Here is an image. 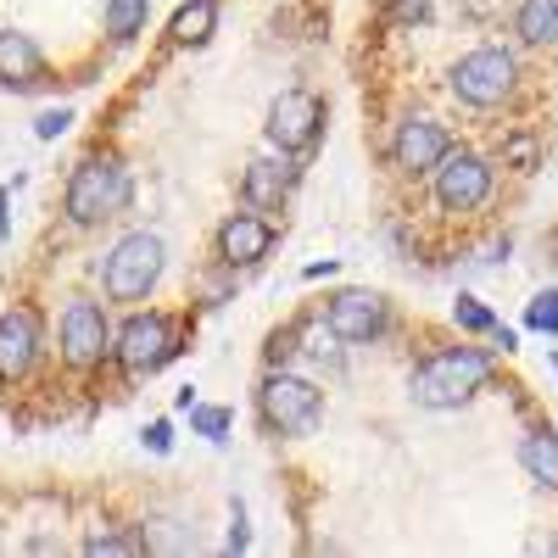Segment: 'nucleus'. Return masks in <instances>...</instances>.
Wrapping results in <instances>:
<instances>
[{
	"label": "nucleus",
	"instance_id": "obj_23",
	"mask_svg": "<svg viewBox=\"0 0 558 558\" xmlns=\"http://www.w3.org/2000/svg\"><path fill=\"white\" fill-rule=\"evenodd\" d=\"M508 162H514L520 173H531L536 168V140L531 134H514V140H508Z\"/></svg>",
	"mask_w": 558,
	"mask_h": 558
},
{
	"label": "nucleus",
	"instance_id": "obj_10",
	"mask_svg": "<svg viewBox=\"0 0 558 558\" xmlns=\"http://www.w3.org/2000/svg\"><path fill=\"white\" fill-rule=\"evenodd\" d=\"M386 324H391V313H386V296H375V291H341L330 302V336L347 341V347L380 341Z\"/></svg>",
	"mask_w": 558,
	"mask_h": 558
},
{
	"label": "nucleus",
	"instance_id": "obj_17",
	"mask_svg": "<svg viewBox=\"0 0 558 558\" xmlns=\"http://www.w3.org/2000/svg\"><path fill=\"white\" fill-rule=\"evenodd\" d=\"M520 463H525L531 481H542V486L558 492V436H553V430L525 436V441H520Z\"/></svg>",
	"mask_w": 558,
	"mask_h": 558
},
{
	"label": "nucleus",
	"instance_id": "obj_12",
	"mask_svg": "<svg viewBox=\"0 0 558 558\" xmlns=\"http://www.w3.org/2000/svg\"><path fill=\"white\" fill-rule=\"evenodd\" d=\"M274 252V223L263 213H235V218H223L218 229V257L229 268H252Z\"/></svg>",
	"mask_w": 558,
	"mask_h": 558
},
{
	"label": "nucleus",
	"instance_id": "obj_28",
	"mask_svg": "<svg viewBox=\"0 0 558 558\" xmlns=\"http://www.w3.org/2000/svg\"><path fill=\"white\" fill-rule=\"evenodd\" d=\"M229 547L246 553V508H241V502H235V525H229Z\"/></svg>",
	"mask_w": 558,
	"mask_h": 558
},
{
	"label": "nucleus",
	"instance_id": "obj_16",
	"mask_svg": "<svg viewBox=\"0 0 558 558\" xmlns=\"http://www.w3.org/2000/svg\"><path fill=\"white\" fill-rule=\"evenodd\" d=\"M218 28V0H184V7L173 12V45H207Z\"/></svg>",
	"mask_w": 558,
	"mask_h": 558
},
{
	"label": "nucleus",
	"instance_id": "obj_4",
	"mask_svg": "<svg viewBox=\"0 0 558 558\" xmlns=\"http://www.w3.org/2000/svg\"><path fill=\"white\" fill-rule=\"evenodd\" d=\"M257 408H263V418H268V430H279V436H313L318 418H324L318 386H307L302 375H286V368L263 380Z\"/></svg>",
	"mask_w": 558,
	"mask_h": 558
},
{
	"label": "nucleus",
	"instance_id": "obj_15",
	"mask_svg": "<svg viewBox=\"0 0 558 558\" xmlns=\"http://www.w3.org/2000/svg\"><path fill=\"white\" fill-rule=\"evenodd\" d=\"M291 179H296V173H291L286 162H252V168H246V202H252L257 213H274L279 202L291 196Z\"/></svg>",
	"mask_w": 558,
	"mask_h": 558
},
{
	"label": "nucleus",
	"instance_id": "obj_18",
	"mask_svg": "<svg viewBox=\"0 0 558 558\" xmlns=\"http://www.w3.org/2000/svg\"><path fill=\"white\" fill-rule=\"evenodd\" d=\"M514 28H520L525 45H553L558 39V0H525Z\"/></svg>",
	"mask_w": 558,
	"mask_h": 558
},
{
	"label": "nucleus",
	"instance_id": "obj_21",
	"mask_svg": "<svg viewBox=\"0 0 558 558\" xmlns=\"http://www.w3.org/2000/svg\"><path fill=\"white\" fill-rule=\"evenodd\" d=\"M191 425H196L207 441H223L229 425H235V413H229V408H191Z\"/></svg>",
	"mask_w": 558,
	"mask_h": 558
},
{
	"label": "nucleus",
	"instance_id": "obj_20",
	"mask_svg": "<svg viewBox=\"0 0 558 558\" xmlns=\"http://www.w3.org/2000/svg\"><path fill=\"white\" fill-rule=\"evenodd\" d=\"M452 324H458V330H497L492 307H481L475 296H458V302H452Z\"/></svg>",
	"mask_w": 558,
	"mask_h": 558
},
{
	"label": "nucleus",
	"instance_id": "obj_5",
	"mask_svg": "<svg viewBox=\"0 0 558 558\" xmlns=\"http://www.w3.org/2000/svg\"><path fill=\"white\" fill-rule=\"evenodd\" d=\"M514 78H520L514 57L497 51V45H481V51L458 57V68H452V96H458L463 107H502L508 96H514Z\"/></svg>",
	"mask_w": 558,
	"mask_h": 558
},
{
	"label": "nucleus",
	"instance_id": "obj_14",
	"mask_svg": "<svg viewBox=\"0 0 558 558\" xmlns=\"http://www.w3.org/2000/svg\"><path fill=\"white\" fill-rule=\"evenodd\" d=\"M39 73H45L39 45L28 34L0 28V78H7V84H39Z\"/></svg>",
	"mask_w": 558,
	"mask_h": 558
},
{
	"label": "nucleus",
	"instance_id": "obj_29",
	"mask_svg": "<svg viewBox=\"0 0 558 558\" xmlns=\"http://www.w3.org/2000/svg\"><path fill=\"white\" fill-rule=\"evenodd\" d=\"M7 207H12V191H0V241L12 235V213H7Z\"/></svg>",
	"mask_w": 558,
	"mask_h": 558
},
{
	"label": "nucleus",
	"instance_id": "obj_24",
	"mask_svg": "<svg viewBox=\"0 0 558 558\" xmlns=\"http://www.w3.org/2000/svg\"><path fill=\"white\" fill-rule=\"evenodd\" d=\"M68 123H73V112H68V107H57V112H39L34 134H39V140H57V134H62Z\"/></svg>",
	"mask_w": 558,
	"mask_h": 558
},
{
	"label": "nucleus",
	"instance_id": "obj_6",
	"mask_svg": "<svg viewBox=\"0 0 558 558\" xmlns=\"http://www.w3.org/2000/svg\"><path fill=\"white\" fill-rule=\"evenodd\" d=\"M112 352H118V363L129 368V375H157V368L179 352L173 318H162V313H134L123 330L112 336Z\"/></svg>",
	"mask_w": 558,
	"mask_h": 558
},
{
	"label": "nucleus",
	"instance_id": "obj_27",
	"mask_svg": "<svg viewBox=\"0 0 558 558\" xmlns=\"http://www.w3.org/2000/svg\"><path fill=\"white\" fill-rule=\"evenodd\" d=\"M146 447H151V452H168V447H173V430H168V418H157V425L146 430Z\"/></svg>",
	"mask_w": 558,
	"mask_h": 558
},
{
	"label": "nucleus",
	"instance_id": "obj_2",
	"mask_svg": "<svg viewBox=\"0 0 558 558\" xmlns=\"http://www.w3.org/2000/svg\"><path fill=\"white\" fill-rule=\"evenodd\" d=\"M123 202H129V179H123V168L112 157H84L73 168V179H68V218L78 229L112 218Z\"/></svg>",
	"mask_w": 558,
	"mask_h": 558
},
{
	"label": "nucleus",
	"instance_id": "obj_1",
	"mask_svg": "<svg viewBox=\"0 0 558 558\" xmlns=\"http://www.w3.org/2000/svg\"><path fill=\"white\" fill-rule=\"evenodd\" d=\"M492 380V352H475V347H447L436 357H425L413 368V402L418 408H463L481 386Z\"/></svg>",
	"mask_w": 558,
	"mask_h": 558
},
{
	"label": "nucleus",
	"instance_id": "obj_11",
	"mask_svg": "<svg viewBox=\"0 0 558 558\" xmlns=\"http://www.w3.org/2000/svg\"><path fill=\"white\" fill-rule=\"evenodd\" d=\"M39 357V318L34 307H7L0 313V380H23Z\"/></svg>",
	"mask_w": 558,
	"mask_h": 558
},
{
	"label": "nucleus",
	"instance_id": "obj_9",
	"mask_svg": "<svg viewBox=\"0 0 558 558\" xmlns=\"http://www.w3.org/2000/svg\"><path fill=\"white\" fill-rule=\"evenodd\" d=\"M318 123H324V101L307 96V89H286V96L268 107V140L279 151H307L318 140Z\"/></svg>",
	"mask_w": 558,
	"mask_h": 558
},
{
	"label": "nucleus",
	"instance_id": "obj_13",
	"mask_svg": "<svg viewBox=\"0 0 558 558\" xmlns=\"http://www.w3.org/2000/svg\"><path fill=\"white\" fill-rule=\"evenodd\" d=\"M447 157V134L430 118H402L397 129V168L408 173H436V162Z\"/></svg>",
	"mask_w": 558,
	"mask_h": 558
},
{
	"label": "nucleus",
	"instance_id": "obj_8",
	"mask_svg": "<svg viewBox=\"0 0 558 558\" xmlns=\"http://www.w3.org/2000/svg\"><path fill=\"white\" fill-rule=\"evenodd\" d=\"M112 352V324L101 302H68L62 313V357L73 368H96Z\"/></svg>",
	"mask_w": 558,
	"mask_h": 558
},
{
	"label": "nucleus",
	"instance_id": "obj_30",
	"mask_svg": "<svg viewBox=\"0 0 558 558\" xmlns=\"http://www.w3.org/2000/svg\"><path fill=\"white\" fill-rule=\"evenodd\" d=\"M553 547H558V542H553Z\"/></svg>",
	"mask_w": 558,
	"mask_h": 558
},
{
	"label": "nucleus",
	"instance_id": "obj_22",
	"mask_svg": "<svg viewBox=\"0 0 558 558\" xmlns=\"http://www.w3.org/2000/svg\"><path fill=\"white\" fill-rule=\"evenodd\" d=\"M531 330H547V336H558V291H542L536 302H531Z\"/></svg>",
	"mask_w": 558,
	"mask_h": 558
},
{
	"label": "nucleus",
	"instance_id": "obj_3",
	"mask_svg": "<svg viewBox=\"0 0 558 558\" xmlns=\"http://www.w3.org/2000/svg\"><path fill=\"white\" fill-rule=\"evenodd\" d=\"M162 241L151 229H140V235H123L107 257V296L112 302H146L151 286L162 279Z\"/></svg>",
	"mask_w": 558,
	"mask_h": 558
},
{
	"label": "nucleus",
	"instance_id": "obj_25",
	"mask_svg": "<svg viewBox=\"0 0 558 558\" xmlns=\"http://www.w3.org/2000/svg\"><path fill=\"white\" fill-rule=\"evenodd\" d=\"M391 17L397 23H425L430 17V0H391Z\"/></svg>",
	"mask_w": 558,
	"mask_h": 558
},
{
	"label": "nucleus",
	"instance_id": "obj_26",
	"mask_svg": "<svg viewBox=\"0 0 558 558\" xmlns=\"http://www.w3.org/2000/svg\"><path fill=\"white\" fill-rule=\"evenodd\" d=\"M134 547H140L134 536H89L84 542V553H134Z\"/></svg>",
	"mask_w": 558,
	"mask_h": 558
},
{
	"label": "nucleus",
	"instance_id": "obj_7",
	"mask_svg": "<svg viewBox=\"0 0 558 558\" xmlns=\"http://www.w3.org/2000/svg\"><path fill=\"white\" fill-rule=\"evenodd\" d=\"M492 196V168L475 157V151H452L436 162V202L447 213H475L481 202Z\"/></svg>",
	"mask_w": 558,
	"mask_h": 558
},
{
	"label": "nucleus",
	"instance_id": "obj_19",
	"mask_svg": "<svg viewBox=\"0 0 558 558\" xmlns=\"http://www.w3.org/2000/svg\"><path fill=\"white\" fill-rule=\"evenodd\" d=\"M146 12H151V0H107V34L134 39L140 28H146Z\"/></svg>",
	"mask_w": 558,
	"mask_h": 558
}]
</instances>
